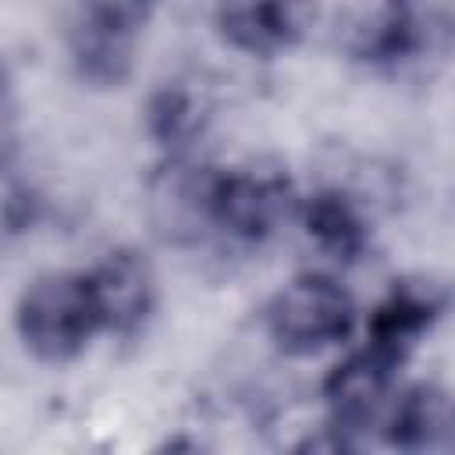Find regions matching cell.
Segmentation results:
<instances>
[{
    "label": "cell",
    "instance_id": "obj_3",
    "mask_svg": "<svg viewBox=\"0 0 455 455\" xmlns=\"http://www.w3.org/2000/svg\"><path fill=\"white\" fill-rule=\"evenodd\" d=\"M295 188L281 167H238L217 171L213 178L210 217L213 228L231 238L263 242L295 213Z\"/></svg>",
    "mask_w": 455,
    "mask_h": 455
},
{
    "label": "cell",
    "instance_id": "obj_6",
    "mask_svg": "<svg viewBox=\"0 0 455 455\" xmlns=\"http://www.w3.org/2000/svg\"><path fill=\"white\" fill-rule=\"evenodd\" d=\"M217 167L192 164L185 153L167 156V164L149 181V217L164 238L196 242L213 228L210 199H213Z\"/></svg>",
    "mask_w": 455,
    "mask_h": 455
},
{
    "label": "cell",
    "instance_id": "obj_15",
    "mask_svg": "<svg viewBox=\"0 0 455 455\" xmlns=\"http://www.w3.org/2000/svg\"><path fill=\"white\" fill-rule=\"evenodd\" d=\"M14 139H18V96H14V78L0 60V164H7Z\"/></svg>",
    "mask_w": 455,
    "mask_h": 455
},
{
    "label": "cell",
    "instance_id": "obj_2",
    "mask_svg": "<svg viewBox=\"0 0 455 455\" xmlns=\"http://www.w3.org/2000/svg\"><path fill=\"white\" fill-rule=\"evenodd\" d=\"M352 323L355 302L327 274H302L288 281L267 309L270 338L291 355H313L327 345L345 341L352 334Z\"/></svg>",
    "mask_w": 455,
    "mask_h": 455
},
{
    "label": "cell",
    "instance_id": "obj_16",
    "mask_svg": "<svg viewBox=\"0 0 455 455\" xmlns=\"http://www.w3.org/2000/svg\"><path fill=\"white\" fill-rule=\"evenodd\" d=\"M153 7H156V0H82V11L121 21V25H132V28H139L149 18Z\"/></svg>",
    "mask_w": 455,
    "mask_h": 455
},
{
    "label": "cell",
    "instance_id": "obj_14",
    "mask_svg": "<svg viewBox=\"0 0 455 455\" xmlns=\"http://www.w3.org/2000/svg\"><path fill=\"white\" fill-rule=\"evenodd\" d=\"M36 220H39L36 188L28 181H21L18 174H11L7 164H0V245L32 231Z\"/></svg>",
    "mask_w": 455,
    "mask_h": 455
},
{
    "label": "cell",
    "instance_id": "obj_8",
    "mask_svg": "<svg viewBox=\"0 0 455 455\" xmlns=\"http://www.w3.org/2000/svg\"><path fill=\"white\" fill-rule=\"evenodd\" d=\"M398 366H402L398 359L377 352L373 345H366V348L352 352L345 363H338L331 370V377L323 380V398H327L334 427L359 430L370 419H377L380 409L387 405Z\"/></svg>",
    "mask_w": 455,
    "mask_h": 455
},
{
    "label": "cell",
    "instance_id": "obj_13",
    "mask_svg": "<svg viewBox=\"0 0 455 455\" xmlns=\"http://www.w3.org/2000/svg\"><path fill=\"white\" fill-rule=\"evenodd\" d=\"M206 124V107L203 100L185 89L181 82H167L164 89H156L149 96V107H146V128L149 135L167 149V156H178V153H188V146L199 139Z\"/></svg>",
    "mask_w": 455,
    "mask_h": 455
},
{
    "label": "cell",
    "instance_id": "obj_5",
    "mask_svg": "<svg viewBox=\"0 0 455 455\" xmlns=\"http://www.w3.org/2000/svg\"><path fill=\"white\" fill-rule=\"evenodd\" d=\"M316 21V0H220L217 32L242 53L274 57L306 39Z\"/></svg>",
    "mask_w": 455,
    "mask_h": 455
},
{
    "label": "cell",
    "instance_id": "obj_7",
    "mask_svg": "<svg viewBox=\"0 0 455 455\" xmlns=\"http://www.w3.org/2000/svg\"><path fill=\"white\" fill-rule=\"evenodd\" d=\"M85 277H89L103 331L128 334V331L142 327V320L153 313L156 274L139 252L114 249L92 270H85Z\"/></svg>",
    "mask_w": 455,
    "mask_h": 455
},
{
    "label": "cell",
    "instance_id": "obj_9",
    "mask_svg": "<svg viewBox=\"0 0 455 455\" xmlns=\"http://www.w3.org/2000/svg\"><path fill=\"white\" fill-rule=\"evenodd\" d=\"M441 316V295L427 284H395L377 309L370 313L366 345L377 352L405 363V355L416 348V341L430 331V323Z\"/></svg>",
    "mask_w": 455,
    "mask_h": 455
},
{
    "label": "cell",
    "instance_id": "obj_11",
    "mask_svg": "<svg viewBox=\"0 0 455 455\" xmlns=\"http://www.w3.org/2000/svg\"><path fill=\"white\" fill-rule=\"evenodd\" d=\"M387 441L405 451H434L451 441V402L437 384H416L387 412Z\"/></svg>",
    "mask_w": 455,
    "mask_h": 455
},
{
    "label": "cell",
    "instance_id": "obj_4",
    "mask_svg": "<svg viewBox=\"0 0 455 455\" xmlns=\"http://www.w3.org/2000/svg\"><path fill=\"white\" fill-rule=\"evenodd\" d=\"M427 43L416 0H352L341 21V46L370 68H398Z\"/></svg>",
    "mask_w": 455,
    "mask_h": 455
},
{
    "label": "cell",
    "instance_id": "obj_1",
    "mask_svg": "<svg viewBox=\"0 0 455 455\" xmlns=\"http://www.w3.org/2000/svg\"><path fill=\"white\" fill-rule=\"evenodd\" d=\"M14 323L25 348L46 363L75 359L103 331L85 274L36 277L18 299Z\"/></svg>",
    "mask_w": 455,
    "mask_h": 455
},
{
    "label": "cell",
    "instance_id": "obj_12",
    "mask_svg": "<svg viewBox=\"0 0 455 455\" xmlns=\"http://www.w3.org/2000/svg\"><path fill=\"white\" fill-rule=\"evenodd\" d=\"M299 217L306 224V235L338 263H352L363 256L366 242H370V231H366V220L359 213V206L345 196V192H334V188H323L309 199H302L299 206Z\"/></svg>",
    "mask_w": 455,
    "mask_h": 455
},
{
    "label": "cell",
    "instance_id": "obj_10",
    "mask_svg": "<svg viewBox=\"0 0 455 455\" xmlns=\"http://www.w3.org/2000/svg\"><path fill=\"white\" fill-rule=\"evenodd\" d=\"M135 32L132 25L100 18L82 11L71 25V60L82 82H92L100 89L121 85L132 71V53H135Z\"/></svg>",
    "mask_w": 455,
    "mask_h": 455
}]
</instances>
